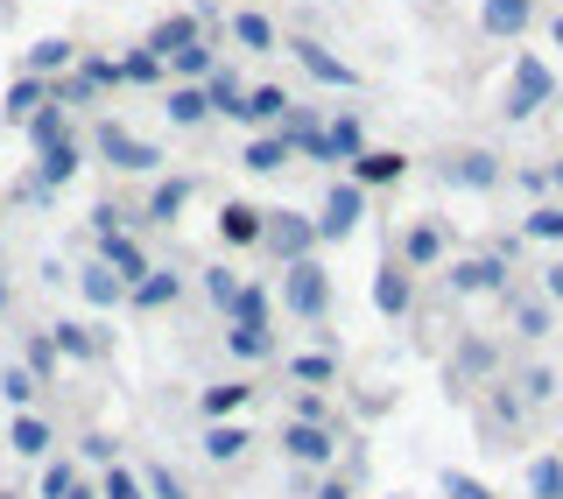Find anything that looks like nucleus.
<instances>
[{"instance_id":"21","label":"nucleus","mask_w":563,"mask_h":499,"mask_svg":"<svg viewBox=\"0 0 563 499\" xmlns=\"http://www.w3.org/2000/svg\"><path fill=\"white\" fill-rule=\"evenodd\" d=\"M211 225H219V246H261V204L246 198H225Z\"/></svg>"},{"instance_id":"35","label":"nucleus","mask_w":563,"mask_h":499,"mask_svg":"<svg viewBox=\"0 0 563 499\" xmlns=\"http://www.w3.org/2000/svg\"><path fill=\"white\" fill-rule=\"evenodd\" d=\"M240 163L254 169V176H275V169H289L296 155H289V141H282V134H254V141H246V155H240Z\"/></svg>"},{"instance_id":"3","label":"nucleus","mask_w":563,"mask_h":499,"mask_svg":"<svg viewBox=\"0 0 563 499\" xmlns=\"http://www.w3.org/2000/svg\"><path fill=\"white\" fill-rule=\"evenodd\" d=\"M282 310L303 317V324H324V317H331V275H324V260H317V254L282 267Z\"/></svg>"},{"instance_id":"50","label":"nucleus","mask_w":563,"mask_h":499,"mask_svg":"<svg viewBox=\"0 0 563 499\" xmlns=\"http://www.w3.org/2000/svg\"><path fill=\"white\" fill-rule=\"evenodd\" d=\"M296 422H317V430H339V415H331V401H324V395H303V401H296Z\"/></svg>"},{"instance_id":"27","label":"nucleus","mask_w":563,"mask_h":499,"mask_svg":"<svg viewBox=\"0 0 563 499\" xmlns=\"http://www.w3.org/2000/svg\"><path fill=\"white\" fill-rule=\"evenodd\" d=\"M507 387H515L528 408H550V401L563 395V373H556V366H521V373H507Z\"/></svg>"},{"instance_id":"18","label":"nucleus","mask_w":563,"mask_h":499,"mask_svg":"<svg viewBox=\"0 0 563 499\" xmlns=\"http://www.w3.org/2000/svg\"><path fill=\"white\" fill-rule=\"evenodd\" d=\"M99 260L113 267L128 289H134L141 275H148V254H141V240H134V233H120V225H113V233H99Z\"/></svg>"},{"instance_id":"58","label":"nucleus","mask_w":563,"mask_h":499,"mask_svg":"<svg viewBox=\"0 0 563 499\" xmlns=\"http://www.w3.org/2000/svg\"><path fill=\"white\" fill-rule=\"evenodd\" d=\"M550 35H556V49H563V14H556V29H550Z\"/></svg>"},{"instance_id":"13","label":"nucleus","mask_w":563,"mask_h":499,"mask_svg":"<svg viewBox=\"0 0 563 499\" xmlns=\"http://www.w3.org/2000/svg\"><path fill=\"white\" fill-rule=\"evenodd\" d=\"M198 451H205L219 472H225V465H246V457H254V430H246V422H205Z\"/></svg>"},{"instance_id":"57","label":"nucleus","mask_w":563,"mask_h":499,"mask_svg":"<svg viewBox=\"0 0 563 499\" xmlns=\"http://www.w3.org/2000/svg\"><path fill=\"white\" fill-rule=\"evenodd\" d=\"M542 176H550V184H556V190H563V163H556V169H542Z\"/></svg>"},{"instance_id":"25","label":"nucleus","mask_w":563,"mask_h":499,"mask_svg":"<svg viewBox=\"0 0 563 499\" xmlns=\"http://www.w3.org/2000/svg\"><path fill=\"white\" fill-rule=\"evenodd\" d=\"M246 401H254V380H219V387H205V395H198L205 422H240Z\"/></svg>"},{"instance_id":"20","label":"nucleus","mask_w":563,"mask_h":499,"mask_svg":"<svg viewBox=\"0 0 563 499\" xmlns=\"http://www.w3.org/2000/svg\"><path fill=\"white\" fill-rule=\"evenodd\" d=\"M70 281H78V296L92 302V310H120V302H128V281H120V275H113L106 260H85V267H78Z\"/></svg>"},{"instance_id":"1","label":"nucleus","mask_w":563,"mask_h":499,"mask_svg":"<svg viewBox=\"0 0 563 499\" xmlns=\"http://www.w3.org/2000/svg\"><path fill=\"white\" fill-rule=\"evenodd\" d=\"M493 380H500V345H493L486 331H457L451 337V359H444V395L451 401H472Z\"/></svg>"},{"instance_id":"31","label":"nucleus","mask_w":563,"mask_h":499,"mask_svg":"<svg viewBox=\"0 0 563 499\" xmlns=\"http://www.w3.org/2000/svg\"><path fill=\"white\" fill-rule=\"evenodd\" d=\"M190 190H198L190 176H163V184L148 190V225H176V211L190 204Z\"/></svg>"},{"instance_id":"10","label":"nucleus","mask_w":563,"mask_h":499,"mask_svg":"<svg viewBox=\"0 0 563 499\" xmlns=\"http://www.w3.org/2000/svg\"><path fill=\"white\" fill-rule=\"evenodd\" d=\"M99 155H106L113 169H128V176L163 169V148H155V141H141V134H128L120 120H106V127H99Z\"/></svg>"},{"instance_id":"37","label":"nucleus","mask_w":563,"mask_h":499,"mask_svg":"<svg viewBox=\"0 0 563 499\" xmlns=\"http://www.w3.org/2000/svg\"><path fill=\"white\" fill-rule=\"evenodd\" d=\"M163 113H169V127H205L211 106H205L198 85H169V106H163Z\"/></svg>"},{"instance_id":"52","label":"nucleus","mask_w":563,"mask_h":499,"mask_svg":"<svg viewBox=\"0 0 563 499\" xmlns=\"http://www.w3.org/2000/svg\"><path fill=\"white\" fill-rule=\"evenodd\" d=\"M78 457H85V465H113V436H78Z\"/></svg>"},{"instance_id":"4","label":"nucleus","mask_w":563,"mask_h":499,"mask_svg":"<svg viewBox=\"0 0 563 499\" xmlns=\"http://www.w3.org/2000/svg\"><path fill=\"white\" fill-rule=\"evenodd\" d=\"M261 254H268L275 267H289V260H310L317 254V225H310V211H261Z\"/></svg>"},{"instance_id":"2","label":"nucleus","mask_w":563,"mask_h":499,"mask_svg":"<svg viewBox=\"0 0 563 499\" xmlns=\"http://www.w3.org/2000/svg\"><path fill=\"white\" fill-rule=\"evenodd\" d=\"M472 422H479L486 451H515L521 430H528V401L507 380H493V387H479V401H472Z\"/></svg>"},{"instance_id":"48","label":"nucleus","mask_w":563,"mask_h":499,"mask_svg":"<svg viewBox=\"0 0 563 499\" xmlns=\"http://www.w3.org/2000/svg\"><path fill=\"white\" fill-rule=\"evenodd\" d=\"M163 78V64L148 57V49H134V57H120V85H155Z\"/></svg>"},{"instance_id":"45","label":"nucleus","mask_w":563,"mask_h":499,"mask_svg":"<svg viewBox=\"0 0 563 499\" xmlns=\"http://www.w3.org/2000/svg\"><path fill=\"white\" fill-rule=\"evenodd\" d=\"M141 492H148V499H190V486L169 465H148V472H141Z\"/></svg>"},{"instance_id":"44","label":"nucleus","mask_w":563,"mask_h":499,"mask_svg":"<svg viewBox=\"0 0 563 499\" xmlns=\"http://www.w3.org/2000/svg\"><path fill=\"white\" fill-rule=\"evenodd\" d=\"M205 296H211V310H225V302L240 296V275H233L225 260H211V267H205Z\"/></svg>"},{"instance_id":"30","label":"nucleus","mask_w":563,"mask_h":499,"mask_svg":"<svg viewBox=\"0 0 563 499\" xmlns=\"http://www.w3.org/2000/svg\"><path fill=\"white\" fill-rule=\"evenodd\" d=\"M70 64H78V43H64V35H43V43H29V78H64Z\"/></svg>"},{"instance_id":"41","label":"nucleus","mask_w":563,"mask_h":499,"mask_svg":"<svg viewBox=\"0 0 563 499\" xmlns=\"http://www.w3.org/2000/svg\"><path fill=\"white\" fill-rule=\"evenodd\" d=\"M233 43L240 49H275V22L268 14H233Z\"/></svg>"},{"instance_id":"42","label":"nucleus","mask_w":563,"mask_h":499,"mask_svg":"<svg viewBox=\"0 0 563 499\" xmlns=\"http://www.w3.org/2000/svg\"><path fill=\"white\" fill-rule=\"evenodd\" d=\"M0 395H8V408H35V395H43V387H35L29 366H8V373H0Z\"/></svg>"},{"instance_id":"49","label":"nucleus","mask_w":563,"mask_h":499,"mask_svg":"<svg viewBox=\"0 0 563 499\" xmlns=\"http://www.w3.org/2000/svg\"><path fill=\"white\" fill-rule=\"evenodd\" d=\"M444 499H493V486L472 472H444Z\"/></svg>"},{"instance_id":"19","label":"nucleus","mask_w":563,"mask_h":499,"mask_svg":"<svg viewBox=\"0 0 563 499\" xmlns=\"http://www.w3.org/2000/svg\"><path fill=\"white\" fill-rule=\"evenodd\" d=\"M528 22H536V0H479V29L500 35V43L528 35Z\"/></svg>"},{"instance_id":"39","label":"nucleus","mask_w":563,"mask_h":499,"mask_svg":"<svg viewBox=\"0 0 563 499\" xmlns=\"http://www.w3.org/2000/svg\"><path fill=\"white\" fill-rule=\"evenodd\" d=\"M289 380H303V387H331V380H339V352H303V359H289Z\"/></svg>"},{"instance_id":"14","label":"nucleus","mask_w":563,"mask_h":499,"mask_svg":"<svg viewBox=\"0 0 563 499\" xmlns=\"http://www.w3.org/2000/svg\"><path fill=\"white\" fill-rule=\"evenodd\" d=\"M444 184L451 190H493V184H500V155H486V148L444 155Z\"/></svg>"},{"instance_id":"54","label":"nucleus","mask_w":563,"mask_h":499,"mask_svg":"<svg viewBox=\"0 0 563 499\" xmlns=\"http://www.w3.org/2000/svg\"><path fill=\"white\" fill-rule=\"evenodd\" d=\"M542 302H550V310H563V260L542 267Z\"/></svg>"},{"instance_id":"40","label":"nucleus","mask_w":563,"mask_h":499,"mask_svg":"<svg viewBox=\"0 0 563 499\" xmlns=\"http://www.w3.org/2000/svg\"><path fill=\"white\" fill-rule=\"evenodd\" d=\"M521 240H542V246H563V204H536L521 219Z\"/></svg>"},{"instance_id":"15","label":"nucleus","mask_w":563,"mask_h":499,"mask_svg":"<svg viewBox=\"0 0 563 499\" xmlns=\"http://www.w3.org/2000/svg\"><path fill=\"white\" fill-rule=\"evenodd\" d=\"M401 176H409V155H401V148H360V155H352V184H360V190L401 184Z\"/></svg>"},{"instance_id":"46","label":"nucleus","mask_w":563,"mask_h":499,"mask_svg":"<svg viewBox=\"0 0 563 499\" xmlns=\"http://www.w3.org/2000/svg\"><path fill=\"white\" fill-rule=\"evenodd\" d=\"M99 499H148V492H141V472H128V465H106Z\"/></svg>"},{"instance_id":"6","label":"nucleus","mask_w":563,"mask_h":499,"mask_svg":"<svg viewBox=\"0 0 563 499\" xmlns=\"http://www.w3.org/2000/svg\"><path fill=\"white\" fill-rule=\"evenodd\" d=\"M282 457H289V465H303V472H331L339 465V430H317V422H282Z\"/></svg>"},{"instance_id":"11","label":"nucleus","mask_w":563,"mask_h":499,"mask_svg":"<svg viewBox=\"0 0 563 499\" xmlns=\"http://www.w3.org/2000/svg\"><path fill=\"white\" fill-rule=\"evenodd\" d=\"M374 310L387 317V324H401V317L416 310V275H409V267H401L395 254H387V260H380V275H374Z\"/></svg>"},{"instance_id":"43","label":"nucleus","mask_w":563,"mask_h":499,"mask_svg":"<svg viewBox=\"0 0 563 499\" xmlns=\"http://www.w3.org/2000/svg\"><path fill=\"white\" fill-rule=\"evenodd\" d=\"M70 486H78V465H70V457H49V465H43V486H35V499H64Z\"/></svg>"},{"instance_id":"23","label":"nucleus","mask_w":563,"mask_h":499,"mask_svg":"<svg viewBox=\"0 0 563 499\" xmlns=\"http://www.w3.org/2000/svg\"><path fill=\"white\" fill-rule=\"evenodd\" d=\"M128 302H134V310H176V302H184V275H169V267H148V275L128 289Z\"/></svg>"},{"instance_id":"51","label":"nucleus","mask_w":563,"mask_h":499,"mask_svg":"<svg viewBox=\"0 0 563 499\" xmlns=\"http://www.w3.org/2000/svg\"><path fill=\"white\" fill-rule=\"evenodd\" d=\"M78 78H85V85H120V64H113V57H85Z\"/></svg>"},{"instance_id":"47","label":"nucleus","mask_w":563,"mask_h":499,"mask_svg":"<svg viewBox=\"0 0 563 499\" xmlns=\"http://www.w3.org/2000/svg\"><path fill=\"white\" fill-rule=\"evenodd\" d=\"M57 345H49V337H29V373H35V387H49V380H57Z\"/></svg>"},{"instance_id":"24","label":"nucleus","mask_w":563,"mask_h":499,"mask_svg":"<svg viewBox=\"0 0 563 499\" xmlns=\"http://www.w3.org/2000/svg\"><path fill=\"white\" fill-rule=\"evenodd\" d=\"M8 443H14L22 457H49V451H57V430H49V422L35 415V408H14V422H8Z\"/></svg>"},{"instance_id":"36","label":"nucleus","mask_w":563,"mask_h":499,"mask_svg":"<svg viewBox=\"0 0 563 499\" xmlns=\"http://www.w3.org/2000/svg\"><path fill=\"white\" fill-rule=\"evenodd\" d=\"M35 106H49V78H29V70H22V78L8 85V99H0V113H8V120H29Z\"/></svg>"},{"instance_id":"59","label":"nucleus","mask_w":563,"mask_h":499,"mask_svg":"<svg viewBox=\"0 0 563 499\" xmlns=\"http://www.w3.org/2000/svg\"><path fill=\"white\" fill-rule=\"evenodd\" d=\"M0 499H14V492H0Z\"/></svg>"},{"instance_id":"9","label":"nucleus","mask_w":563,"mask_h":499,"mask_svg":"<svg viewBox=\"0 0 563 499\" xmlns=\"http://www.w3.org/2000/svg\"><path fill=\"white\" fill-rule=\"evenodd\" d=\"M444 246H451V225L444 219H416L409 233H401V246H387L409 275H430V267H444Z\"/></svg>"},{"instance_id":"56","label":"nucleus","mask_w":563,"mask_h":499,"mask_svg":"<svg viewBox=\"0 0 563 499\" xmlns=\"http://www.w3.org/2000/svg\"><path fill=\"white\" fill-rule=\"evenodd\" d=\"M0 310H8V267H0Z\"/></svg>"},{"instance_id":"22","label":"nucleus","mask_w":563,"mask_h":499,"mask_svg":"<svg viewBox=\"0 0 563 499\" xmlns=\"http://www.w3.org/2000/svg\"><path fill=\"white\" fill-rule=\"evenodd\" d=\"M190 43H205V35H198V14H169V22L148 29V43H141V49H148L155 64H169L176 49H190Z\"/></svg>"},{"instance_id":"17","label":"nucleus","mask_w":563,"mask_h":499,"mask_svg":"<svg viewBox=\"0 0 563 499\" xmlns=\"http://www.w3.org/2000/svg\"><path fill=\"white\" fill-rule=\"evenodd\" d=\"M49 345H57V359H106L113 352V331H92V324H57V331H43Z\"/></svg>"},{"instance_id":"38","label":"nucleus","mask_w":563,"mask_h":499,"mask_svg":"<svg viewBox=\"0 0 563 499\" xmlns=\"http://www.w3.org/2000/svg\"><path fill=\"white\" fill-rule=\"evenodd\" d=\"M528 499H563V451H542L528 465Z\"/></svg>"},{"instance_id":"7","label":"nucleus","mask_w":563,"mask_h":499,"mask_svg":"<svg viewBox=\"0 0 563 499\" xmlns=\"http://www.w3.org/2000/svg\"><path fill=\"white\" fill-rule=\"evenodd\" d=\"M550 99H556V78H550V64H542V57H515V85H507L500 113H507V120H528L536 106H550Z\"/></svg>"},{"instance_id":"12","label":"nucleus","mask_w":563,"mask_h":499,"mask_svg":"<svg viewBox=\"0 0 563 499\" xmlns=\"http://www.w3.org/2000/svg\"><path fill=\"white\" fill-rule=\"evenodd\" d=\"M289 49H296V64H303L317 85H331V92H360V70H352L345 57H331L324 43H310V35H296Z\"/></svg>"},{"instance_id":"5","label":"nucleus","mask_w":563,"mask_h":499,"mask_svg":"<svg viewBox=\"0 0 563 499\" xmlns=\"http://www.w3.org/2000/svg\"><path fill=\"white\" fill-rule=\"evenodd\" d=\"M360 219H366V190L345 176V184L324 190V204H317V219H310L317 225V246H345L352 233H360Z\"/></svg>"},{"instance_id":"16","label":"nucleus","mask_w":563,"mask_h":499,"mask_svg":"<svg viewBox=\"0 0 563 499\" xmlns=\"http://www.w3.org/2000/svg\"><path fill=\"white\" fill-rule=\"evenodd\" d=\"M500 302H507V324H515V337H528V345L556 331V310H550L542 296H521V289H507Z\"/></svg>"},{"instance_id":"53","label":"nucleus","mask_w":563,"mask_h":499,"mask_svg":"<svg viewBox=\"0 0 563 499\" xmlns=\"http://www.w3.org/2000/svg\"><path fill=\"white\" fill-rule=\"evenodd\" d=\"M310 499H352V472H331V478H317Z\"/></svg>"},{"instance_id":"34","label":"nucleus","mask_w":563,"mask_h":499,"mask_svg":"<svg viewBox=\"0 0 563 499\" xmlns=\"http://www.w3.org/2000/svg\"><path fill=\"white\" fill-rule=\"evenodd\" d=\"M22 127H29V141H35V155H43V148H57V141H70V120H64V106H57V99H49V106H35Z\"/></svg>"},{"instance_id":"33","label":"nucleus","mask_w":563,"mask_h":499,"mask_svg":"<svg viewBox=\"0 0 563 499\" xmlns=\"http://www.w3.org/2000/svg\"><path fill=\"white\" fill-rule=\"evenodd\" d=\"M268 317H275V296L261 281H240V296L225 302V324H268Z\"/></svg>"},{"instance_id":"29","label":"nucleus","mask_w":563,"mask_h":499,"mask_svg":"<svg viewBox=\"0 0 563 499\" xmlns=\"http://www.w3.org/2000/svg\"><path fill=\"white\" fill-rule=\"evenodd\" d=\"M225 352L240 366H261V359H275V331L268 324H225Z\"/></svg>"},{"instance_id":"26","label":"nucleus","mask_w":563,"mask_h":499,"mask_svg":"<svg viewBox=\"0 0 563 499\" xmlns=\"http://www.w3.org/2000/svg\"><path fill=\"white\" fill-rule=\"evenodd\" d=\"M78 163H85L78 141H57V148H43V155H35V190H64L70 176H78Z\"/></svg>"},{"instance_id":"8","label":"nucleus","mask_w":563,"mask_h":499,"mask_svg":"<svg viewBox=\"0 0 563 499\" xmlns=\"http://www.w3.org/2000/svg\"><path fill=\"white\" fill-rule=\"evenodd\" d=\"M515 260H500V254H472V260H451V296H507L515 289Z\"/></svg>"},{"instance_id":"55","label":"nucleus","mask_w":563,"mask_h":499,"mask_svg":"<svg viewBox=\"0 0 563 499\" xmlns=\"http://www.w3.org/2000/svg\"><path fill=\"white\" fill-rule=\"evenodd\" d=\"M64 499H99V486H85V478H78V486H70Z\"/></svg>"},{"instance_id":"28","label":"nucleus","mask_w":563,"mask_h":499,"mask_svg":"<svg viewBox=\"0 0 563 499\" xmlns=\"http://www.w3.org/2000/svg\"><path fill=\"white\" fill-rule=\"evenodd\" d=\"M360 148H366L360 113H331V120H324V163H352Z\"/></svg>"},{"instance_id":"32","label":"nucleus","mask_w":563,"mask_h":499,"mask_svg":"<svg viewBox=\"0 0 563 499\" xmlns=\"http://www.w3.org/2000/svg\"><path fill=\"white\" fill-rule=\"evenodd\" d=\"M289 113V92L282 85H254V92H240V113L233 120H254V127H268V120Z\"/></svg>"}]
</instances>
